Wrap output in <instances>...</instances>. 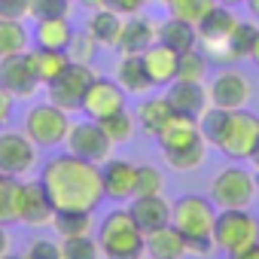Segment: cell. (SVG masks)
<instances>
[{"instance_id": "obj_1", "label": "cell", "mask_w": 259, "mask_h": 259, "mask_svg": "<svg viewBox=\"0 0 259 259\" xmlns=\"http://www.w3.org/2000/svg\"><path fill=\"white\" fill-rule=\"evenodd\" d=\"M40 186L55 210H95L104 201L101 165L73 153H58L40 165Z\"/></svg>"}, {"instance_id": "obj_2", "label": "cell", "mask_w": 259, "mask_h": 259, "mask_svg": "<svg viewBox=\"0 0 259 259\" xmlns=\"http://www.w3.org/2000/svg\"><path fill=\"white\" fill-rule=\"evenodd\" d=\"M156 141H159V150H162L168 168H174V171H195L207 159V141L198 128V119H192V116L174 113L162 125Z\"/></svg>"}, {"instance_id": "obj_3", "label": "cell", "mask_w": 259, "mask_h": 259, "mask_svg": "<svg viewBox=\"0 0 259 259\" xmlns=\"http://www.w3.org/2000/svg\"><path fill=\"white\" fill-rule=\"evenodd\" d=\"M213 220L217 204L204 195H183L171 204V226L186 238L192 253L213 250Z\"/></svg>"}, {"instance_id": "obj_4", "label": "cell", "mask_w": 259, "mask_h": 259, "mask_svg": "<svg viewBox=\"0 0 259 259\" xmlns=\"http://www.w3.org/2000/svg\"><path fill=\"white\" fill-rule=\"evenodd\" d=\"M98 247L104 259H144L147 247H144V229L135 223L132 210L119 207L110 210L101 226H98Z\"/></svg>"}, {"instance_id": "obj_5", "label": "cell", "mask_w": 259, "mask_h": 259, "mask_svg": "<svg viewBox=\"0 0 259 259\" xmlns=\"http://www.w3.org/2000/svg\"><path fill=\"white\" fill-rule=\"evenodd\" d=\"M259 241V217L247 207H226L217 210L213 220V247L223 253H238Z\"/></svg>"}, {"instance_id": "obj_6", "label": "cell", "mask_w": 259, "mask_h": 259, "mask_svg": "<svg viewBox=\"0 0 259 259\" xmlns=\"http://www.w3.org/2000/svg\"><path fill=\"white\" fill-rule=\"evenodd\" d=\"M67 132H70V116L67 110H61L58 104L52 101H43V104H34L25 116V135L40 147V150H55L67 141Z\"/></svg>"}, {"instance_id": "obj_7", "label": "cell", "mask_w": 259, "mask_h": 259, "mask_svg": "<svg viewBox=\"0 0 259 259\" xmlns=\"http://www.w3.org/2000/svg\"><path fill=\"white\" fill-rule=\"evenodd\" d=\"M207 198L217 204V210L250 207L253 198H256V174L241 168V165H229L210 180V195Z\"/></svg>"}, {"instance_id": "obj_8", "label": "cell", "mask_w": 259, "mask_h": 259, "mask_svg": "<svg viewBox=\"0 0 259 259\" xmlns=\"http://www.w3.org/2000/svg\"><path fill=\"white\" fill-rule=\"evenodd\" d=\"M256 147H259V116L250 113L247 107L229 110V122H226V132L217 150L235 162H247L253 159Z\"/></svg>"}, {"instance_id": "obj_9", "label": "cell", "mask_w": 259, "mask_h": 259, "mask_svg": "<svg viewBox=\"0 0 259 259\" xmlns=\"http://www.w3.org/2000/svg\"><path fill=\"white\" fill-rule=\"evenodd\" d=\"M40 147L25 132H0V174L28 177L40 168Z\"/></svg>"}, {"instance_id": "obj_10", "label": "cell", "mask_w": 259, "mask_h": 259, "mask_svg": "<svg viewBox=\"0 0 259 259\" xmlns=\"http://www.w3.org/2000/svg\"><path fill=\"white\" fill-rule=\"evenodd\" d=\"M67 153L79 156V159H89L95 165L107 162L113 156V141L104 135V128L95 122V119H82V122H70V132H67Z\"/></svg>"}, {"instance_id": "obj_11", "label": "cell", "mask_w": 259, "mask_h": 259, "mask_svg": "<svg viewBox=\"0 0 259 259\" xmlns=\"http://www.w3.org/2000/svg\"><path fill=\"white\" fill-rule=\"evenodd\" d=\"M55 217V207L46 195V189L40 186V180H19L16 189V223L31 226V229H43L49 226Z\"/></svg>"}, {"instance_id": "obj_12", "label": "cell", "mask_w": 259, "mask_h": 259, "mask_svg": "<svg viewBox=\"0 0 259 259\" xmlns=\"http://www.w3.org/2000/svg\"><path fill=\"white\" fill-rule=\"evenodd\" d=\"M95 70H92V64H70L55 82H49V101L52 104H58L61 110H79V104H82V98H85V92H89V85L95 82Z\"/></svg>"}, {"instance_id": "obj_13", "label": "cell", "mask_w": 259, "mask_h": 259, "mask_svg": "<svg viewBox=\"0 0 259 259\" xmlns=\"http://www.w3.org/2000/svg\"><path fill=\"white\" fill-rule=\"evenodd\" d=\"M0 85H4L13 98H22V101L37 95V89L43 82L37 76L31 49L28 52H19V55H10V58H0Z\"/></svg>"}, {"instance_id": "obj_14", "label": "cell", "mask_w": 259, "mask_h": 259, "mask_svg": "<svg viewBox=\"0 0 259 259\" xmlns=\"http://www.w3.org/2000/svg\"><path fill=\"white\" fill-rule=\"evenodd\" d=\"M122 107H125V92L116 79H107V76H95V82L89 85V92L79 104L85 119H95V122L107 119L110 113H116Z\"/></svg>"}, {"instance_id": "obj_15", "label": "cell", "mask_w": 259, "mask_h": 259, "mask_svg": "<svg viewBox=\"0 0 259 259\" xmlns=\"http://www.w3.org/2000/svg\"><path fill=\"white\" fill-rule=\"evenodd\" d=\"M250 95H253L250 79L244 73H238V70H223L207 85L210 107H223V110H241V107H247Z\"/></svg>"}, {"instance_id": "obj_16", "label": "cell", "mask_w": 259, "mask_h": 259, "mask_svg": "<svg viewBox=\"0 0 259 259\" xmlns=\"http://www.w3.org/2000/svg\"><path fill=\"white\" fill-rule=\"evenodd\" d=\"M101 186H104V198H110V201H128V198H135L138 165L110 156L107 162H101Z\"/></svg>"}, {"instance_id": "obj_17", "label": "cell", "mask_w": 259, "mask_h": 259, "mask_svg": "<svg viewBox=\"0 0 259 259\" xmlns=\"http://www.w3.org/2000/svg\"><path fill=\"white\" fill-rule=\"evenodd\" d=\"M159 40V22H153L150 16H132L128 22H122V34L116 49H122V55H141L147 52L153 43Z\"/></svg>"}, {"instance_id": "obj_18", "label": "cell", "mask_w": 259, "mask_h": 259, "mask_svg": "<svg viewBox=\"0 0 259 259\" xmlns=\"http://www.w3.org/2000/svg\"><path fill=\"white\" fill-rule=\"evenodd\" d=\"M165 98L171 101L174 113H183V116H192V119H198V116L210 107L207 85H201V82H189V79H174Z\"/></svg>"}, {"instance_id": "obj_19", "label": "cell", "mask_w": 259, "mask_h": 259, "mask_svg": "<svg viewBox=\"0 0 259 259\" xmlns=\"http://www.w3.org/2000/svg\"><path fill=\"white\" fill-rule=\"evenodd\" d=\"M141 58H144V67H147V76H150L153 85H171L177 79L180 52H174V49H168L156 40L147 52H141Z\"/></svg>"}, {"instance_id": "obj_20", "label": "cell", "mask_w": 259, "mask_h": 259, "mask_svg": "<svg viewBox=\"0 0 259 259\" xmlns=\"http://www.w3.org/2000/svg\"><path fill=\"white\" fill-rule=\"evenodd\" d=\"M144 247H147V256L150 259H183L189 253V244L186 238L168 223L162 229H153L144 235Z\"/></svg>"}, {"instance_id": "obj_21", "label": "cell", "mask_w": 259, "mask_h": 259, "mask_svg": "<svg viewBox=\"0 0 259 259\" xmlns=\"http://www.w3.org/2000/svg\"><path fill=\"white\" fill-rule=\"evenodd\" d=\"M128 210H132L135 223L144 229V235L171 223V201L162 198V195H135V201H132Z\"/></svg>"}, {"instance_id": "obj_22", "label": "cell", "mask_w": 259, "mask_h": 259, "mask_svg": "<svg viewBox=\"0 0 259 259\" xmlns=\"http://www.w3.org/2000/svg\"><path fill=\"white\" fill-rule=\"evenodd\" d=\"M235 25H238V16L232 13V7L217 4V7L195 25V31H198V40H201V43H223V40H229V34H232Z\"/></svg>"}, {"instance_id": "obj_23", "label": "cell", "mask_w": 259, "mask_h": 259, "mask_svg": "<svg viewBox=\"0 0 259 259\" xmlns=\"http://www.w3.org/2000/svg\"><path fill=\"white\" fill-rule=\"evenodd\" d=\"M116 82L122 85L125 95H147L153 89L141 55H122L119 58V64H116Z\"/></svg>"}, {"instance_id": "obj_24", "label": "cell", "mask_w": 259, "mask_h": 259, "mask_svg": "<svg viewBox=\"0 0 259 259\" xmlns=\"http://www.w3.org/2000/svg\"><path fill=\"white\" fill-rule=\"evenodd\" d=\"M85 31L95 37V43H98L101 49H116L119 34H122V16L113 13L110 7L95 10V13L89 16V22H85Z\"/></svg>"}, {"instance_id": "obj_25", "label": "cell", "mask_w": 259, "mask_h": 259, "mask_svg": "<svg viewBox=\"0 0 259 259\" xmlns=\"http://www.w3.org/2000/svg\"><path fill=\"white\" fill-rule=\"evenodd\" d=\"M159 43L174 52H189L198 46V31H195V25L168 16L165 22H159Z\"/></svg>"}, {"instance_id": "obj_26", "label": "cell", "mask_w": 259, "mask_h": 259, "mask_svg": "<svg viewBox=\"0 0 259 259\" xmlns=\"http://www.w3.org/2000/svg\"><path fill=\"white\" fill-rule=\"evenodd\" d=\"M73 40V25L70 19H40L34 25V43L40 49H67Z\"/></svg>"}, {"instance_id": "obj_27", "label": "cell", "mask_w": 259, "mask_h": 259, "mask_svg": "<svg viewBox=\"0 0 259 259\" xmlns=\"http://www.w3.org/2000/svg\"><path fill=\"white\" fill-rule=\"evenodd\" d=\"M31 58H34V67H37V76H40L43 85L55 82L73 64L70 55H67V49H40V46H34L31 49Z\"/></svg>"}, {"instance_id": "obj_28", "label": "cell", "mask_w": 259, "mask_h": 259, "mask_svg": "<svg viewBox=\"0 0 259 259\" xmlns=\"http://www.w3.org/2000/svg\"><path fill=\"white\" fill-rule=\"evenodd\" d=\"M171 116H174V107H171V101H168L165 95L147 98V101H141V107H138V125L144 128L150 138H156V135L162 132V125H165Z\"/></svg>"}, {"instance_id": "obj_29", "label": "cell", "mask_w": 259, "mask_h": 259, "mask_svg": "<svg viewBox=\"0 0 259 259\" xmlns=\"http://www.w3.org/2000/svg\"><path fill=\"white\" fill-rule=\"evenodd\" d=\"M28 43L31 31L25 28V19H0V58L28 52Z\"/></svg>"}, {"instance_id": "obj_30", "label": "cell", "mask_w": 259, "mask_h": 259, "mask_svg": "<svg viewBox=\"0 0 259 259\" xmlns=\"http://www.w3.org/2000/svg\"><path fill=\"white\" fill-rule=\"evenodd\" d=\"M256 34H259V25H256V22H241V19H238V25L232 28V34H229V40H226L229 58H232V61L250 58L253 43H256Z\"/></svg>"}, {"instance_id": "obj_31", "label": "cell", "mask_w": 259, "mask_h": 259, "mask_svg": "<svg viewBox=\"0 0 259 259\" xmlns=\"http://www.w3.org/2000/svg\"><path fill=\"white\" fill-rule=\"evenodd\" d=\"M52 229H55L61 238L89 235V232H92V210H55Z\"/></svg>"}, {"instance_id": "obj_32", "label": "cell", "mask_w": 259, "mask_h": 259, "mask_svg": "<svg viewBox=\"0 0 259 259\" xmlns=\"http://www.w3.org/2000/svg\"><path fill=\"white\" fill-rule=\"evenodd\" d=\"M101 128H104V135L113 141V144H128L135 138V128H138V119L132 116V113H125V107L122 110H116V113H110L107 119H101L98 122Z\"/></svg>"}, {"instance_id": "obj_33", "label": "cell", "mask_w": 259, "mask_h": 259, "mask_svg": "<svg viewBox=\"0 0 259 259\" xmlns=\"http://www.w3.org/2000/svg\"><path fill=\"white\" fill-rule=\"evenodd\" d=\"M207 67H210V58L195 46V49H189V52H180V61H177V79L204 82Z\"/></svg>"}, {"instance_id": "obj_34", "label": "cell", "mask_w": 259, "mask_h": 259, "mask_svg": "<svg viewBox=\"0 0 259 259\" xmlns=\"http://www.w3.org/2000/svg\"><path fill=\"white\" fill-rule=\"evenodd\" d=\"M168 16L174 19H183L189 25H198L213 7H217V0H168Z\"/></svg>"}, {"instance_id": "obj_35", "label": "cell", "mask_w": 259, "mask_h": 259, "mask_svg": "<svg viewBox=\"0 0 259 259\" xmlns=\"http://www.w3.org/2000/svg\"><path fill=\"white\" fill-rule=\"evenodd\" d=\"M226 122H229V110H223V107H207L198 116V128H201L207 147H220L223 132H226Z\"/></svg>"}, {"instance_id": "obj_36", "label": "cell", "mask_w": 259, "mask_h": 259, "mask_svg": "<svg viewBox=\"0 0 259 259\" xmlns=\"http://www.w3.org/2000/svg\"><path fill=\"white\" fill-rule=\"evenodd\" d=\"M61 259H101V247L92 235L61 238Z\"/></svg>"}, {"instance_id": "obj_37", "label": "cell", "mask_w": 259, "mask_h": 259, "mask_svg": "<svg viewBox=\"0 0 259 259\" xmlns=\"http://www.w3.org/2000/svg\"><path fill=\"white\" fill-rule=\"evenodd\" d=\"M16 189H19V177L0 174V226L16 223Z\"/></svg>"}, {"instance_id": "obj_38", "label": "cell", "mask_w": 259, "mask_h": 259, "mask_svg": "<svg viewBox=\"0 0 259 259\" xmlns=\"http://www.w3.org/2000/svg\"><path fill=\"white\" fill-rule=\"evenodd\" d=\"M98 49H101V46L95 43V37H92L89 31H73V40H70V46H67V55H70V61H76V64H92V58H95Z\"/></svg>"}, {"instance_id": "obj_39", "label": "cell", "mask_w": 259, "mask_h": 259, "mask_svg": "<svg viewBox=\"0 0 259 259\" xmlns=\"http://www.w3.org/2000/svg\"><path fill=\"white\" fill-rule=\"evenodd\" d=\"M165 189V177L156 165H138V186L135 195H162Z\"/></svg>"}, {"instance_id": "obj_40", "label": "cell", "mask_w": 259, "mask_h": 259, "mask_svg": "<svg viewBox=\"0 0 259 259\" xmlns=\"http://www.w3.org/2000/svg\"><path fill=\"white\" fill-rule=\"evenodd\" d=\"M70 13V0H31L28 7V16L34 22L40 19H64Z\"/></svg>"}, {"instance_id": "obj_41", "label": "cell", "mask_w": 259, "mask_h": 259, "mask_svg": "<svg viewBox=\"0 0 259 259\" xmlns=\"http://www.w3.org/2000/svg\"><path fill=\"white\" fill-rule=\"evenodd\" d=\"M25 259H61V241L52 238H34L25 250Z\"/></svg>"}, {"instance_id": "obj_42", "label": "cell", "mask_w": 259, "mask_h": 259, "mask_svg": "<svg viewBox=\"0 0 259 259\" xmlns=\"http://www.w3.org/2000/svg\"><path fill=\"white\" fill-rule=\"evenodd\" d=\"M31 0H0V19H28Z\"/></svg>"}, {"instance_id": "obj_43", "label": "cell", "mask_w": 259, "mask_h": 259, "mask_svg": "<svg viewBox=\"0 0 259 259\" xmlns=\"http://www.w3.org/2000/svg\"><path fill=\"white\" fill-rule=\"evenodd\" d=\"M147 4L150 0H107V7L119 16H138V13L147 10Z\"/></svg>"}, {"instance_id": "obj_44", "label": "cell", "mask_w": 259, "mask_h": 259, "mask_svg": "<svg viewBox=\"0 0 259 259\" xmlns=\"http://www.w3.org/2000/svg\"><path fill=\"white\" fill-rule=\"evenodd\" d=\"M13 107H16V98L0 85V125H7L13 119Z\"/></svg>"}, {"instance_id": "obj_45", "label": "cell", "mask_w": 259, "mask_h": 259, "mask_svg": "<svg viewBox=\"0 0 259 259\" xmlns=\"http://www.w3.org/2000/svg\"><path fill=\"white\" fill-rule=\"evenodd\" d=\"M229 259H259V241L250 244V247H244V250H238V253H232Z\"/></svg>"}, {"instance_id": "obj_46", "label": "cell", "mask_w": 259, "mask_h": 259, "mask_svg": "<svg viewBox=\"0 0 259 259\" xmlns=\"http://www.w3.org/2000/svg\"><path fill=\"white\" fill-rule=\"evenodd\" d=\"M10 244H13V238H10L7 226H0V256H7V253H10Z\"/></svg>"}, {"instance_id": "obj_47", "label": "cell", "mask_w": 259, "mask_h": 259, "mask_svg": "<svg viewBox=\"0 0 259 259\" xmlns=\"http://www.w3.org/2000/svg\"><path fill=\"white\" fill-rule=\"evenodd\" d=\"M79 4H82L89 13H95V10H104V7H107V0H79Z\"/></svg>"}, {"instance_id": "obj_48", "label": "cell", "mask_w": 259, "mask_h": 259, "mask_svg": "<svg viewBox=\"0 0 259 259\" xmlns=\"http://www.w3.org/2000/svg\"><path fill=\"white\" fill-rule=\"evenodd\" d=\"M250 61L259 67V34H256V43H253V52H250Z\"/></svg>"}, {"instance_id": "obj_49", "label": "cell", "mask_w": 259, "mask_h": 259, "mask_svg": "<svg viewBox=\"0 0 259 259\" xmlns=\"http://www.w3.org/2000/svg\"><path fill=\"white\" fill-rule=\"evenodd\" d=\"M247 7H250V16L259 19V0H247Z\"/></svg>"}, {"instance_id": "obj_50", "label": "cell", "mask_w": 259, "mask_h": 259, "mask_svg": "<svg viewBox=\"0 0 259 259\" xmlns=\"http://www.w3.org/2000/svg\"><path fill=\"white\" fill-rule=\"evenodd\" d=\"M217 4H223V7H238V4H247V0H217Z\"/></svg>"}, {"instance_id": "obj_51", "label": "cell", "mask_w": 259, "mask_h": 259, "mask_svg": "<svg viewBox=\"0 0 259 259\" xmlns=\"http://www.w3.org/2000/svg\"><path fill=\"white\" fill-rule=\"evenodd\" d=\"M253 165H256V174H259V147H256V153H253Z\"/></svg>"}, {"instance_id": "obj_52", "label": "cell", "mask_w": 259, "mask_h": 259, "mask_svg": "<svg viewBox=\"0 0 259 259\" xmlns=\"http://www.w3.org/2000/svg\"><path fill=\"white\" fill-rule=\"evenodd\" d=\"M0 259H16V256H13V253H7V256H0Z\"/></svg>"}, {"instance_id": "obj_53", "label": "cell", "mask_w": 259, "mask_h": 259, "mask_svg": "<svg viewBox=\"0 0 259 259\" xmlns=\"http://www.w3.org/2000/svg\"><path fill=\"white\" fill-rule=\"evenodd\" d=\"M16 259H25V256H16Z\"/></svg>"}, {"instance_id": "obj_54", "label": "cell", "mask_w": 259, "mask_h": 259, "mask_svg": "<svg viewBox=\"0 0 259 259\" xmlns=\"http://www.w3.org/2000/svg\"><path fill=\"white\" fill-rule=\"evenodd\" d=\"M162 4H168V0H162Z\"/></svg>"}]
</instances>
